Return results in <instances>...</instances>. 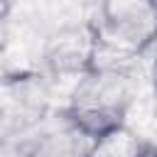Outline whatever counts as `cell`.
I'll return each instance as SVG.
<instances>
[{"mask_svg":"<svg viewBox=\"0 0 157 157\" xmlns=\"http://www.w3.org/2000/svg\"><path fill=\"white\" fill-rule=\"evenodd\" d=\"M96 20L98 52L120 61L157 42V0H98Z\"/></svg>","mask_w":157,"mask_h":157,"instance_id":"cell-1","label":"cell"},{"mask_svg":"<svg viewBox=\"0 0 157 157\" xmlns=\"http://www.w3.org/2000/svg\"><path fill=\"white\" fill-rule=\"evenodd\" d=\"M98 52V39L93 27H76V25H64L56 29L44 49L47 64L56 74H78L83 76L91 71Z\"/></svg>","mask_w":157,"mask_h":157,"instance_id":"cell-2","label":"cell"},{"mask_svg":"<svg viewBox=\"0 0 157 157\" xmlns=\"http://www.w3.org/2000/svg\"><path fill=\"white\" fill-rule=\"evenodd\" d=\"M96 147L98 145L64 115L56 125L34 135L20 157H93Z\"/></svg>","mask_w":157,"mask_h":157,"instance_id":"cell-3","label":"cell"}]
</instances>
